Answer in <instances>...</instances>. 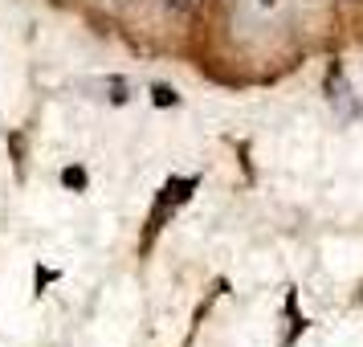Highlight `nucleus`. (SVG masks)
I'll use <instances>...</instances> for the list:
<instances>
[{"instance_id": "1", "label": "nucleus", "mask_w": 363, "mask_h": 347, "mask_svg": "<svg viewBox=\"0 0 363 347\" xmlns=\"http://www.w3.org/2000/svg\"><path fill=\"white\" fill-rule=\"evenodd\" d=\"M62 180H66L69 188H82V184H86V172H74V167H69V172L62 176Z\"/></svg>"}, {"instance_id": "2", "label": "nucleus", "mask_w": 363, "mask_h": 347, "mask_svg": "<svg viewBox=\"0 0 363 347\" xmlns=\"http://www.w3.org/2000/svg\"><path fill=\"white\" fill-rule=\"evenodd\" d=\"M155 102H160V106H167V102H176V94H172L167 86H155Z\"/></svg>"}]
</instances>
